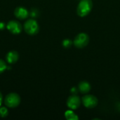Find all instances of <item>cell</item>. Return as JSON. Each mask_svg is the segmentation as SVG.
I'll return each instance as SVG.
<instances>
[{"instance_id": "cell-1", "label": "cell", "mask_w": 120, "mask_h": 120, "mask_svg": "<svg viewBox=\"0 0 120 120\" xmlns=\"http://www.w3.org/2000/svg\"><path fill=\"white\" fill-rule=\"evenodd\" d=\"M93 8L91 0H81L77 8V13L80 17H85L90 13Z\"/></svg>"}, {"instance_id": "cell-2", "label": "cell", "mask_w": 120, "mask_h": 120, "mask_svg": "<svg viewBox=\"0 0 120 120\" xmlns=\"http://www.w3.org/2000/svg\"><path fill=\"white\" fill-rule=\"evenodd\" d=\"M25 32L29 35H35L39 31V26L34 19H29L25 21L23 25Z\"/></svg>"}, {"instance_id": "cell-3", "label": "cell", "mask_w": 120, "mask_h": 120, "mask_svg": "<svg viewBox=\"0 0 120 120\" xmlns=\"http://www.w3.org/2000/svg\"><path fill=\"white\" fill-rule=\"evenodd\" d=\"M21 99L20 96L16 93L8 94L4 99V103L8 108H14L18 107L20 103Z\"/></svg>"}, {"instance_id": "cell-4", "label": "cell", "mask_w": 120, "mask_h": 120, "mask_svg": "<svg viewBox=\"0 0 120 120\" xmlns=\"http://www.w3.org/2000/svg\"><path fill=\"white\" fill-rule=\"evenodd\" d=\"M89 37L88 34L82 32V33L78 34L75 37L73 41V44L77 48L82 49V48H84L89 44Z\"/></svg>"}, {"instance_id": "cell-5", "label": "cell", "mask_w": 120, "mask_h": 120, "mask_svg": "<svg viewBox=\"0 0 120 120\" xmlns=\"http://www.w3.org/2000/svg\"><path fill=\"white\" fill-rule=\"evenodd\" d=\"M82 102L83 105H84V107H86V108L91 109V108H95L98 105V100L95 96L88 94V95L84 96L82 98Z\"/></svg>"}, {"instance_id": "cell-6", "label": "cell", "mask_w": 120, "mask_h": 120, "mask_svg": "<svg viewBox=\"0 0 120 120\" xmlns=\"http://www.w3.org/2000/svg\"><path fill=\"white\" fill-rule=\"evenodd\" d=\"M7 30L13 34H18L22 31V25L17 20H11L6 24Z\"/></svg>"}, {"instance_id": "cell-7", "label": "cell", "mask_w": 120, "mask_h": 120, "mask_svg": "<svg viewBox=\"0 0 120 120\" xmlns=\"http://www.w3.org/2000/svg\"><path fill=\"white\" fill-rule=\"evenodd\" d=\"M81 104V100L79 96L74 94L70 96L67 101V105L71 110H76L77 109Z\"/></svg>"}, {"instance_id": "cell-8", "label": "cell", "mask_w": 120, "mask_h": 120, "mask_svg": "<svg viewBox=\"0 0 120 120\" xmlns=\"http://www.w3.org/2000/svg\"><path fill=\"white\" fill-rule=\"evenodd\" d=\"M14 15L20 20H24L29 15V11L24 7L19 6L14 10Z\"/></svg>"}, {"instance_id": "cell-9", "label": "cell", "mask_w": 120, "mask_h": 120, "mask_svg": "<svg viewBox=\"0 0 120 120\" xmlns=\"http://www.w3.org/2000/svg\"><path fill=\"white\" fill-rule=\"evenodd\" d=\"M19 58V54L15 51H11L7 53L6 56V60L8 64H13L18 61Z\"/></svg>"}, {"instance_id": "cell-10", "label": "cell", "mask_w": 120, "mask_h": 120, "mask_svg": "<svg viewBox=\"0 0 120 120\" xmlns=\"http://www.w3.org/2000/svg\"><path fill=\"white\" fill-rule=\"evenodd\" d=\"M78 89H79V91L82 94H87L91 90V85L88 82L82 81L79 82L78 85Z\"/></svg>"}, {"instance_id": "cell-11", "label": "cell", "mask_w": 120, "mask_h": 120, "mask_svg": "<svg viewBox=\"0 0 120 120\" xmlns=\"http://www.w3.org/2000/svg\"><path fill=\"white\" fill-rule=\"evenodd\" d=\"M65 117L68 120H78V116L71 110H68L65 112Z\"/></svg>"}, {"instance_id": "cell-12", "label": "cell", "mask_w": 120, "mask_h": 120, "mask_svg": "<svg viewBox=\"0 0 120 120\" xmlns=\"http://www.w3.org/2000/svg\"><path fill=\"white\" fill-rule=\"evenodd\" d=\"M72 43H73V41H72V40H70V39H64V40L63 41L62 45H63V46L64 48L68 49V48L71 47V46L72 45Z\"/></svg>"}, {"instance_id": "cell-13", "label": "cell", "mask_w": 120, "mask_h": 120, "mask_svg": "<svg viewBox=\"0 0 120 120\" xmlns=\"http://www.w3.org/2000/svg\"><path fill=\"white\" fill-rule=\"evenodd\" d=\"M7 66L6 62L4 60L0 59V74L3 73L7 69Z\"/></svg>"}, {"instance_id": "cell-14", "label": "cell", "mask_w": 120, "mask_h": 120, "mask_svg": "<svg viewBox=\"0 0 120 120\" xmlns=\"http://www.w3.org/2000/svg\"><path fill=\"white\" fill-rule=\"evenodd\" d=\"M39 12L37 8H32L31 11L29 12V15L32 18H35L39 16Z\"/></svg>"}, {"instance_id": "cell-15", "label": "cell", "mask_w": 120, "mask_h": 120, "mask_svg": "<svg viewBox=\"0 0 120 120\" xmlns=\"http://www.w3.org/2000/svg\"><path fill=\"white\" fill-rule=\"evenodd\" d=\"M8 115V110L5 107H1L0 108V117H6Z\"/></svg>"}, {"instance_id": "cell-16", "label": "cell", "mask_w": 120, "mask_h": 120, "mask_svg": "<svg viewBox=\"0 0 120 120\" xmlns=\"http://www.w3.org/2000/svg\"><path fill=\"white\" fill-rule=\"evenodd\" d=\"M5 27H6L5 23H4L3 22H0V30H3Z\"/></svg>"}, {"instance_id": "cell-17", "label": "cell", "mask_w": 120, "mask_h": 120, "mask_svg": "<svg viewBox=\"0 0 120 120\" xmlns=\"http://www.w3.org/2000/svg\"><path fill=\"white\" fill-rule=\"evenodd\" d=\"M2 101H3V96H2V94H1V92H0V106H1V104H2Z\"/></svg>"}, {"instance_id": "cell-18", "label": "cell", "mask_w": 120, "mask_h": 120, "mask_svg": "<svg viewBox=\"0 0 120 120\" xmlns=\"http://www.w3.org/2000/svg\"><path fill=\"white\" fill-rule=\"evenodd\" d=\"M76 91H77V89H76V88H75V87H73V88L71 89V92H72V94H75V93L76 94V93H77Z\"/></svg>"}]
</instances>
